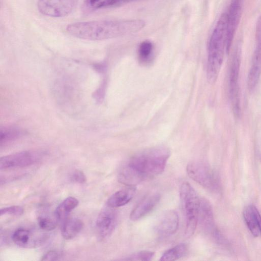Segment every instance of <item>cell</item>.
<instances>
[{"label":"cell","instance_id":"obj_10","mask_svg":"<svg viewBox=\"0 0 261 261\" xmlns=\"http://www.w3.org/2000/svg\"><path fill=\"white\" fill-rule=\"evenodd\" d=\"M244 1L231 0L228 12L227 13L226 54L229 53L232 42L240 21Z\"/></svg>","mask_w":261,"mask_h":261},{"label":"cell","instance_id":"obj_25","mask_svg":"<svg viewBox=\"0 0 261 261\" xmlns=\"http://www.w3.org/2000/svg\"><path fill=\"white\" fill-rule=\"evenodd\" d=\"M154 253L150 251H140L126 257L124 260L147 261L151 260L154 256Z\"/></svg>","mask_w":261,"mask_h":261},{"label":"cell","instance_id":"obj_26","mask_svg":"<svg viewBox=\"0 0 261 261\" xmlns=\"http://www.w3.org/2000/svg\"><path fill=\"white\" fill-rule=\"evenodd\" d=\"M39 227L46 231L54 229L57 226V221L47 216H40L38 219Z\"/></svg>","mask_w":261,"mask_h":261},{"label":"cell","instance_id":"obj_27","mask_svg":"<svg viewBox=\"0 0 261 261\" xmlns=\"http://www.w3.org/2000/svg\"><path fill=\"white\" fill-rule=\"evenodd\" d=\"M24 212L23 208L20 206L13 205L1 208V216L9 215L12 216H21Z\"/></svg>","mask_w":261,"mask_h":261},{"label":"cell","instance_id":"obj_14","mask_svg":"<svg viewBox=\"0 0 261 261\" xmlns=\"http://www.w3.org/2000/svg\"><path fill=\"white\" fill-rule=\"evenodd\" d=\"M261 74V41L256 42L252 62L247 76V87L250 91L253 90L259 81Z\"/></svg>","mask_w":261,"mask_h":261},{"label":"cell","instance_id":"obj_30","mask_svg":"<svg viewBox=\"0 0 261 261\" xmlns=\"http://www.w3.org/2000/svg\"><path fill=\"white\" fill-rule=\"evenodd\" d=\"M255 38L256 42L261 41V15L259 16L256 21Z\"/></svg>","mask_w":261,"mask_h":261},{"label":"cell","instance_id":"obj_17","mask_svg":"<svg viewBox=\"0 0 261 261\" xmlns=\"http://www.w3.org/2000/svg\"><path fill=\"white\" fill-rule=\"evenodd\" d=\"M118 179L120 183L128 187H134L145 178L127 164L119 172Z\"/></svg>","mask_w":261,"mask_h":261},{"label":"cell","instance_id":"obj_19","mask_svg":"<svg viewBox=\"0 0 261 261\" xmlns=\"http://www.w3.org/2000/svg\"><path fill=\"white\" fill-rule=\"evenodd\" d=\"M79 204L78 200L73 197H68L65 199L56 208L55 217L58 221H65L69 213Z\"/></svg>","mask_w":261,"mask_h":261},{"label":"cell","instance_id":"obj_7","mask_svg":"<svg viewBox=\"0 0 261 261\" xmlns=\"http://www.w3.org/2000/svg\"><path fill=\"white\" fill-rule=\"evenodd\" d=\"M42 152L37 150H25L1 157V170L25 167L33 165L42 157Z\"/></svg>","mask_w":261,"mask_h":261},{"label":"cell","instance_id":"obj_11","mask_svg":"<svg viewBox=\"0 0 261 261\" xmlns=\"http://www.w3.org/2000/svg\"><path fill=\"white\" fill-rule=\"evenodd\" d=\"M199 219L200 225L207 233L217 241L222 240V237L215 224L212 207L206 199H200Z\"/></svg>","mask_w":261,"mask_h":261},{"label":"cell","instance_id":"obj_12","mask_svg":"<svg viewBox=\"0 0 261 261\" xmlns=\"http://www.w3.org/2000/svg\"><path fill=\"white\" fill-rule=\"evenodd\" d=\"M179 225L178 214L173 210L165 213L155 226V231L161 236L168 237L176 232Z\"/></svg>","mask_w":261,"mask_h":261},{"label":"cell","instance_id":"obj_1","mask_svg":"<svg viewBox=\"0 0 261 261\" xmlns=\"http://www.w3.org/2000/svg\"><path fill=\"white\" fill-rule=\"evenodd\" d=\"M141 19L101 20L69 24L66 32L75 37L89 40H103L132 34L142 30Z\"/></svg>","mask_w":261,"mask_h":261},{"label":"cell","instance_id":"obj_21","mask_svg":"<svg viewBox=\"0 0 261 261\" xmlns=\"http://www.w3.org/2000/svg\"><path fill=\"white\" fill-rule=\"evenodd\" d=\"M187 251L188 247L186 244H178L166 250L161 256L160 260H175L185 256Z\"/></svg>","mask_w":261,"mask_h":261},{"label":"cell","instance_id":"obj_23","mask_svg":"<svg viewBox=\"0 0 261 261\" xmlns=\"http://www.w3.org/2000/svg\"><path fill=\"white\" fill-rule=\"evenodd\" d=\"M123 0H85L84 8L87 11H93L116 5Z\"/></svg>","mask_w":261,"mask_h":261},{"label":"cell","instance_id":"obj_8","mask_svg":"<svg viewBox=\"0 0 261 261\" xmlns=\"http://www.w3.org/2000/svg\"><path fill=\"white\" fill-rule=\"evenodd\" d=\"M75 5L74 0H38L37 8L42 14L52 17L69 15Z\"/></svg>","mask_w":261,"mask_h":261},{"label":"cell","instance_id":"obj_20","mask_svg":"<svg viewBox=\"0 0 261 261\" xmlns=\"http://www.w3.org/2000/svg\"><path fill=\"white\" fill-rule=\"evenodd\" d=\"M33 234L29 229L24 228H17L12 237L13 242L21 248H28L35 245Z\"/></svg>","mask_w":261,"mask_h":261},{"label":"cell","instance_id":"obj_28","mask_svg":"<svg viewBox=\"0 0 261 261\" xmlns=\"http://www.w3.org/2000/svg\"><path fill=\"white\" fill-rule=\"evenodd\" d=\"M70 179L74 182L83 184L86 181V177L82 171L75 170L71 174Z\"/></svg>","mask_w":261,"mask_h":261},{"label":"cell","instance_id":"obj_6","mask_svg":"<svg viewBox=\"0 0 261 261\" xmlns=\"http://www.w3.org/2000/svg\"><path fill=\"white\" fill-rule=\"evenodd\" d=\"M190 178L203 188L213 192H218L220 184L216 172L208 164L203 162H193L187 166Z\"/></svg>","mask_w":261,"mask_h":261},{"label":"cell","instance_id":"obj_24","mask_svg":"<svg viewBox=\"0 0 261 261\" xmlns=\"http://www.w3.org/2000/svg\"><path fill=\"white\" fill-rule=\"evenodd\" d=\"M153 46L151 42L145 40L142 42L138 48L139 59L143 62L148 61L153 52Z\"/></svg>","mask_w":261,"mask_h":261},{"label":"cell","instance_id":"obj_29","mask_svg":"<svg viewBox=\"0 0 261 261\" xmlns=\"http://www.w3.org/2000/svg\"><path fill=\"white\" fill-rule=\"evenodd\" d=\"M60 257L59 253L55 251H49L44 254L41 260H57Z\"/></svg>","mask_w":261,"mask_h":261},{"label":"cell","instance_id":"obj_18","mask_svg":"<svg viewBox=\"0 0 261 261\" xmlns=\"http://www.w3.org/2000/svg\"><path fill=\"white\" fill-rule=\"evenodd\" d=\"M83 227V222L79 218L66 219L61 227L62 236L66 240H71L81 232Z\"/></svg>","mask_w":261,"mask_h":261},{"label":"cell","instance_id":"obj_9","mask_svg":"<svg viewBox=\"0 0 261 261\" xmlns=\"http://www.w3.org/2000/svg\"><path fill=\"white\" fill-rule=\"evenodd\" d=\"M108 206L98 215L95 223L96 233L101 241L108 239L114 232L117 223V215L115 211Z\"/></svg>","mask_w":261,"mask_h":261},{"label":"cell","instance_id":"obj_2","mask_svg":"<svg viewBox=\"0 0 261 261\" xmlns=\"http://www.w3.org/2000/svg\"><path fill=\"white\" fill-rule=\"evenodd\" d=\"M227 19V13L221 15L210 39L206 74L210 83L217 80L226 53Z\"/></svg>","mask_w":261,"mask_h":261},{"label":"cell","instance_id":"obj_22","mask_svg":"<svg viewBox=\"0 0 261 261\" xmlns=\"http://www.w3.org/2000/svg\"><path fill=\"white\" fill-rule=\"evenodd\" d=\"M23 135V132L19 128L14 126L4 127L1 128V145L14 141Z\"/></svg>","mask_w":261,"mask_h":261},{"label":"cell","instance_id":"obj_16","mask_svg":"<svg viewBox=\"0 0 261 261\" xmlns=\"http://www.w3.org/2000/svg\"><path fill=\"white\" fill-rule=\"evenodd\" d=\"M135 193L136 189L134 187L118 191L108 198L107 206L114 208L125 205L133 198Z\"/></svg>","mask_w":261,"mask_h":261},{"label":"cell","instance_id":"obj_4","mask_svg":"<svg viewBox=\"0 0 261 261\" xmlns=\"http://www.w3.org/2000/svg\"><path fill=\"white\" fill-rule=\"evenodd\" d=\"M180 198L185 218V234L192 236L197 226L200 206V199L191 185L183 182L179 190Z\"/></svg>","mask_w":261,"mask_h":261},{"label":"cell","instance_id":"obj_5","mask_svg":"<svg viewBox=\"0 0 261 261\" xmlns=\"http://www.w3.org/2000/svg\"><path fill=\"white\" fill-rule=\"evenodd\" d=\"M241 47L238 45L233 53L229 72V94L234 116L239 118L241 114L240 88L239 84L241 65Z\"/></svg>","mask_w":261,"mask_h":261},{"label":"cell","instance_id":"obj_3","mask_svg":"<svg viewBox=\"0 0 261 261\" xmlns=\"http://www.w3.org/2000/svg\"><path fill=\"white\" fill-rule=\"evenodd\" d=\"M169 156V150L165 147L152 148L134 155L127 164L145 179L161 174Z\"/></svg>","mask_w":261,"mask_h":261},{"label":"cell","instance_id":"obj_15","mask_svg":"<svg viewBox=\"0 0 261 261\" xmlns=\"http://www.w3.org/2000/svg\"><path fill=\"white\" fill-rule=\"evenodd\" d=\"M244 221L251 234L255 237L261 236V215L257 208L250 204L243 212Z\"/></svg>","mask_w":261,"mask_h":261},{"label":"cell","instance_id":"obj_31","mask_svg":"<svg viewBox=\"0 0 261 261\" xmlns=\"http://www.w3.org/2000/svg\"><path fill=\"white\" fill-rule=\"evenodd\" d=\"M126 1V0H123V1Z\"/></svg>","mask_w":261,"mask_h":261},{"label":"cell","instance_id":"obj_13","mask_svg":"<svg viewBox=\"0 0 261 261\" xmlns=\"http://www.w3.org/2000/svg\"><path fill=\"white\" fill-rule=\"evenodd\" d=\"M160 198V195L156 193L145 197L131 212L130 220L136 221L147 215L156 206Z\"/></svg>","mask_w":261,"mask_h":261}]
</instances>
